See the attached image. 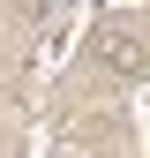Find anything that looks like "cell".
I'll return each instance as SVG.
<instances>
[{"mask_svg":"<svg viewBox=\"0 0 150 158\" xmlns=\"http://www.w3.org/2000/svg\"><path fill=\"white\" fill-rule=\"evenodd\" d=\"M90 60H98L105 75H120V83H135V75L150 68V30L143 23H98L90 30Z\"/></svg>","mask_w":150,"mask_h":158,"instance_id":"1","label":"cell"},{"mask_svg":"<svg viewBox=\"0 0 150 158\" xmlns=\"http://www.w3.org/2000/svg\"><path fill=\"white\" fill-rule=\"evenodd\" d=\"M143 30H150V23H143Z\"/></svg>","mask_w":150,"mask_h":158,"instance_id":"2","label":"cell"}]
</instances>
